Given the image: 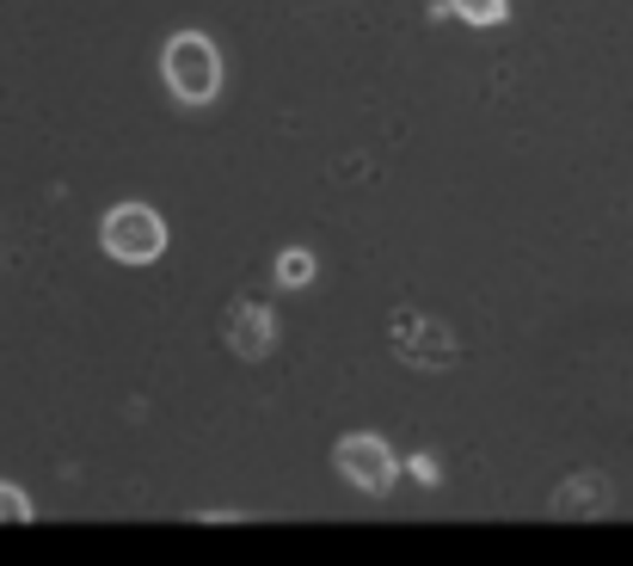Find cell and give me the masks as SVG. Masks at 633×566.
I'll use <instances>...</instances> for the list:
<instances>
[{
  "mask_svg": "<svg viewBox=\"0 0 633 566\" xmlns=\"http://www.w3.org/2000/svg\"><path fill=\"white\" fill-rule=\"evenodd\" d=\"M32 518H37V505L25 499L13 480H0V523H32Z\"/></svg>",
  "mask_w": 633,
  "mask_h": 566,
  "instance_id": "9c48e42d",
  "label": "cell"
},
{
  "mask_svg": "<svg viewBox=\"0 0 633 566\" xmlns=\"http://www.w3.org/2000/svg\"><path fill=\"white\" fill-rule=\"evenodd\" d=\"M278 283L283 290H308L314 283V252L308 247H283L278 252Z\"/></svg>",
  "mask_w": 633,
  "mask_h": 566,
  "instance_id": "ba28073f",
  "label": "cell"
},
{
  "mask_svg": "<svg viewBox=\"0 0 633 566\" xmlns=\"http://www.w3.org/2000/svg\"><path fill=\"white\" fill-rule=\"evenodd\" d=\"M332 468L351 493L363 499H387V493L400 487V450L382 438V431H344L332 443Z\"/></svg>",
  "mask_w": 633,
  "mask_h": 566,
  "instance_id": "7a4b0ae2",
  "label": "cell"
},
{
  "mask_svg": "<svg viewBox=\"0 0 633 566\" xmlns=\"http://www.w3.org/2000/svg\"><path fill=\"white\" fill-rule=\"evenodd\" d=\"M160 80L179 105H216L222 99V49L210 32H172L160 44Z\"/></svg>",
  "mask_w": 633,
  "mask_h": 566,
  "instance_id": "6da1fadb",
  "label": "cell"
},
{
  "mask_svg": "<svg viewBox=\"0 0 633 566\" xmlns=\"http://www.w3.org/2000/svg\"><path fill=\"white\" fill-rule=\"evenodd\" d=\"M271 339H278L271 308H259V302H234V308H228V346H234V358L259 363L264 351H271Z\"/></svg>",
  "mask_w": 633,
  "mask_h": 566,
  "instance_id": "5b68a950",
  "label": "cell"
},
{
  "mask_svg": "<svg viewBox=\"0 0 633 566\" xmlns=\"http://www.w3.org/2000/svg\"><path fill=\"white\" fill-rule=\"evenodd\" d=\"M406 474H412L418 487H437V456H412V462H406Z\"/></svg>",
  "mask_w": 633,
  "mask_h": 566,
  "instance_id": "30bf717a",
  "label": "cell"
},
{
  "mask_svg": "<svg viewBox=\"0 0 633 566\" xmlns=\"http://www.w3.org/2000/svg\"><path fill=\"white\" fill-rule=\"evenodd\" d=\"M455 332L443 320H418V315H394V358L418 363V370H443L455 363Z\"/></svg>",
  "mask_w": 633,
  "mask_h": 566,
  "instance_id": "277c9868",
  "label": "cell"
},
{
  "mask_svg": "<svg viewBox=\"0 0 633 566\" xmlns=\"http://www.w3.org/2000/svg\"><path fill=\"white\" fill-rule=\"evenodd\" d=\"M602 505H609L602 474H572L566 493H554V518H578V511H602Z\"/></svg>",
  "mask_w": 633,
  "mask_h": 566,
  "instance_id": "8992f818",
  "label": "cell"
},
{
  "mask_svg": "<svg viewBox=\"0 0 633 566\" xmlns=\"http://www.w3.org/2000/svg\"><path fill=\"white\" fill-rule=\"evenodd\" d=\"M167 216L155 204H111L105 222H99V247L117 259V265H155L160 252H167Z\"/></svg>",
  "mask_w": 633,
  "mask_h": 566,
  "instance_id": "3957f363",
  "label": "cell"
},
{
  "mask_svg": "<svg viewBox=\"0 0 633 566\" xmlns=\"http://www.w3.org/2000/svg\"><path fill=\"white\" fill-rule=\"evenodd\" d=\"M443 7L462 19V25H474V32H498V25L510 19V7H517V0H443Z\"/></svg>",
  "mask_w": 633,
  "mask_h": 566,
  "instance_id": "52a82bcc",
  "label": "cell"
}]
</instances>
